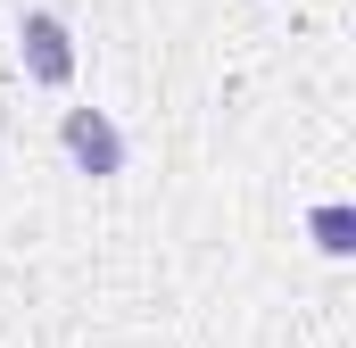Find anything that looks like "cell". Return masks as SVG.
<instances>
[{
  "mask_svg": "<svg viewBox=\"0 0 356 348\" xmlns=\"http://www.w3.org/2000/svg\"><path fill=\"white\" fill-rule=\"evenodd\" d=\"M17 58H25V75H33L42 91L75 84V33H67V17L25 8V17H17Z\"/></svg>",
  "mask_w": 356,
  "mask_h": 348,
  "instance_id": "1",
  "label": "cell"
},
{
  "mask_svg": "<svg viewBox=\"0 0 356 348\" xmlns=\"http://www.w3.org/2000/svg\"><path fill=\"white\" fill-rule=\"evenodd\" d=\"M58 141H67V158H75V174H91V182L124 174V133H116V116H108V108H67Z\"/></svg>",
  "mask_w": 356,
  "mask_h": 348,
  "instance_id": "2",
  "label": "cell"
},
{
  "mask_svg": "<svg viewBox=\"0 0 356 348\" xmlns=\"http://www.w3.org/2000/svg\"><path fill=\"white\" fill-rule=\"evenodd\" d=\"M307 232H315L323 258H348V249H356V207H348V199H323V207L307 216Z\"/></svg>",
  "mask_w": 356,
  "mask_h": 348,
  "instance_id": "3",
  "label": "cell"
}]
</instances>
